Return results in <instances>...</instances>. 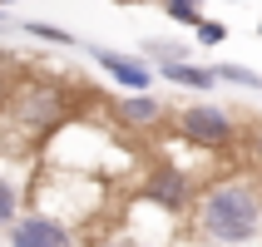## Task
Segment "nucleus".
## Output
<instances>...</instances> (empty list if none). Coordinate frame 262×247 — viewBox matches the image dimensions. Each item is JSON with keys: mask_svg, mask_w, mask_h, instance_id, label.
I'll return each mask as SVG.
<instances>
[{"mask_svg": "<svg viewBox=\"0 0 262 247\" xmlns=\"http://www.w3.org/2000/svg\"><path fill=\"white\" fill-rule=\"evenodd\" d=\"M193 222L213 247H252L262 237V193L243 178H223L203 188Z\"/></svg>", "mask_w": 262, "mask_h": 247, "instance_id": "nucleus-1", "label": "nucleus"}, {"mask_svg": "<svg viewBox=\"0 0 262 247\" xmlns=\"http://www.w3.org/2000/svg\"><path fill=\"white\" fill-rule=\"evenodd\" d=\"M173 129H178V139H188V144L208 148V153H228L237 144V119L223 104H188V109H178Z\"/></svg>", "mask_w": 262, "mask_h": 247, "instance_id": "nucleus-2", "label": "nucleus"}, {"mask_svg": "<svg viewBox=\"0 0 262 247\" xmlns=\"http://www.w3.org/2000/svg\"><path fill=\"white\" fill-rule=\"evenodd\" d=\"M89 59H94L114 84H124V89H148L154 74H159L144 55H119V50H104V44H89Z\"/></svg>", "mask_w": 262, "mask_h": 247, "instance_id": "nucleus-3", "label": "nucleus"}, {"mask_svg": "<svg viewBox=\"0 0 262 247\" xmlns=\"http://www.w3.org/2000/svg\"><path fill=\"white\" fill-rule=\"evenodd\" d=\"M144 198L159 203L163 213H183L188 198H193V183H188V173H178L173 163H159V168L144 178Z\"/></svg>", "mask_w": 262, "mask_h": 247, "instance_id": "nucleus-4", "label": "nucleus"}, {"mask_svg": "<svg viewBox=\"0 0 262 247\" xmlns=\"http://www.w3.org/2000/svg\"><path fill=\"white\" fill-rule=\"evenodd\" d=\"M10 247H74L70 228L50 213H30V218L10 222Z\"/></svg>", "mask_w": 262, "mask_h": 247, "instance_id": "nucleus-5", "label": "nucleus"}, {"mask_svg": "<svg viewBox=\"0 0 262 247\" xmlns=\"http://www.w3.org/2000/svg\"><path fill=\"white\" fill-rule=\"evenodd\" d=\"M159 74L168 79V84H178V89H193V94H208V89L223 84L213 64H193V59H163Z\"/></svg>", "mask_w": 262, "mask_h": 247, "instance_id": "nucleus-6", "label": "nucleus"}, {"mask_svg": "<svg viewBox=\"0 0 262 247\" xmlns=\"http://www.w3.org/2000/svg\"><path fill=\"white\" fill-rule=\"evenodd\" d=\"M114 119L119 124H129V129H154L163 119V104L148 94V89H129V99L114 104Z\"/></svg>", "mask_w": 262, "mask_h": 247, "instance_id": "nucleus-7", "label": "nucleus"}, {"mask_svg": "<svg viewBox=\"0 0 262 247\" xmlns=\"http://www.w3.org/2000/svg\"><path fill=\"white\" fill-rule=\"evenodd\" d=\"M20 119L25 124H35V129H50L59 114H64V99H59V89H30V94H20Z\"/></svg>", "mask_w": 262, "mask_h": 247, "instance_id": "nucleus-8", "label": "nucleus"}, {"mask_svg": "<svg viewBox=\"0 0 262 247\" xmlns=\"http://www.w3.org/2000/svg\"><path fill=\"white\" fill-rule=\"evenodd\" d=\"M223 84H237V89H262V74L248 70V64H213Z\"/></svg>", "mask_w": 262, "mask_h": 247, "instance_id": "nucleus-9", "label": "nucleus"}, {"mask_svg": "<svg viewBox=\"0 0 262 247\" xmlns=\"http://www.w3.org/2000/svg\"><path fill=\"white\" fill-rule=\"evenodd\" d=\"M25 35H35V40H45V44H74V35L70 30H59V25H50V20H25Z\"/></svg>", "mask_w": 262, "mask_h": 247, "instance_id": "nucleus-10", "label": "nucleus"}, {"mask_svg": "<svg viewBox=\"0 0 262 247\" xmlns=\"http://www.w3.org/2000/svg\"><path fill=\"white\" fill-rule=\"evenodd\" d=\"M163 5V15L168 20H178V25H198L203 15H198V0H159Z\"/></svg>", "mask_w": 262, "mask_h": 247, "instance_id": "nucleus-11", "label": "nucleus"}, {"mask_svg": "<svg viewBox=\"0 0 262 247\" xmlns=\"http://www.w3.org/2000/svg\"><path fill=\"white\" fill-rule=\"evenodd\" d=\"M15 218H20V188H15L10 178H0V228L15 222Z\"/></svg>", "mask_w": 262, "mask_h": 247, "instance_id": "nucleus-12", "label": "nucleus"}, {"mask_svg": "<svg viewBox=\"0 0 262 247\" xmlns=\"http://www.w3.org/2000/svg\"><path fill=\"white\" fill-rule=\"evenodd\" d=\"M198 44H223L228 40V25H223V20H198Z\"/></svg>", "mask_w": 262, "mask_h": 247, "instance_id": "nucleus-13", "label": "nucleus"}, {"mask_svg": "<svg viewBox=\"0 0 262 247\" xmlns=\"http://www.w3.org/2000/svg\"><path fill=\"white\" fill-rule=\"evenodd\" d=\"M148 55L159 59V64H163V59H183V44H168V40H159V44H148Z\"/></svg>", "mask_w": 262, "mask_h": 247, "instance_id": "nucleus-14", "label": "nucleus"}, {"mask_svg": "<svg viewBox=\"0 0 262 247\" xmlns=\"http://www.w3.org/2000/svg\"><path fill=\"white\" fill-rule=\"evenodd\" d=\"M252 159L262 163V129H252Z\"/></svg>", "mask_w": 262, "mask_h": 247, "instance_id": "nucleus-15", "label": "nucleus"}, {"mask_svg": "<svg viewBox=\"0 0 262 247\" xmlns=\"http://www.w3.org/2000/svg\"><path fill=\"white\" fill-rule=\"evenodd\" d=\"M104 247H139V242H129V237H119V242H104Z\"/></svg>", "mask_w": 262, "mask_h": 247, "instance_id": "nucleus-16", "label": "nucleus"}, {"mask_svg": "<svg viewBox=\"0 0 262 247\" xmlns=\"http://www.w3.org/2000/svg\"><path fill=\"white\" fill-rule=\"evenodd\" d=\"M0 5H15V0H0Z\"/></svg>", "mask_w": 262, "mask_h": 247, "instance_id": "nucleus-17", "label": "nucleus"}, {"mask_svg": "<svg viewBox=\"0 0 262 247\" xmlns=\"http://www.w3.org/2000/svg\"><path fill=\"white\" fill-rule=\"evenodd\" d=\"M257 35H262V25H257Z\"/></svg>", "mask_w": 262, "mask_h": 247, "instance_id": "nucleus-18", "label": "nucleus"}, {"mask_svg": "<svg viewBox=\"0 0 262 247\" xmlns=\"http://www.w3.org/2000/svg\"><path fill=\"white\" fill-rule=\"evenodd\" d=\"M198 5H203V0H198Z\"/></svg>", "mask_w": 262, "mask_h": 247, "instance_id": "nucleus-19", "label": "nucleus"}, {"mask_svg": "<svg viewBox=\"0 0 262 247\" xmlns=\"http://www.w3.org/2000/svg\"><path fill=\"white\" fill-rule=\"evenodd\" d=\"M0 30H5V25H0Z\"/></svg>", "mask_w": 262, "mask_h": 247, "instance_id": "nucleus-20", "label": "nucleus"}]
</instances>
